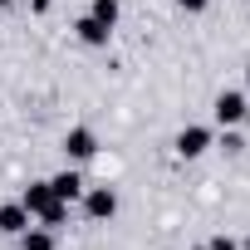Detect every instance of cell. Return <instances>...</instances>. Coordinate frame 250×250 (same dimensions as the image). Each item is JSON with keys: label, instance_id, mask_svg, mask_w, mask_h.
Returning a JSON list of instances; mask_svg holds the SVG:
<instances>
[{"label": "cell", "instance_id": "obj_1", "mask_svg": "<svg viewBox=\"0 0 250 250\" xmlns=\"http://www.w3.org/2000/svg\"><path fill=\"white\" fill-rule=\"evenodd\" d=\"M20 206H25L40 226H59V221L69 216V201H59L49 182H30V187H25V196H20Z\"/></svg>", "mask_w": 250, "mask_h": 250}, {"label": "cell", "instance_id": "obj_2", "mask_svg": "<svg viewBox=\"0 0 250 250\" xmlns=\"http://www.w3.org/2000/svg\"><path fill=\"white\" fill-rule=\"evenodd\" d=\"M245 93H235V88H226V93H216V103H211V113H216V123L221 128H230V123H245Z\"/></svg>", "mask_w": 250, "mask_h": 250}, {"label": "cell", "instance_id": "obj_3", "mask_svg": "<svg viewBox=\"0 0 250 250\" xmlns=\"http://www.w3.org/2000/svg\"><path fill=\"white\" fill-rule=\"evenodd\" d=\"M177 157H201L206 147H211V128H201V123H187V128L177 133Z\"/></svg>", "mask_w": 250, "mask_h": 250}, {"label": "cell", "instance_id": "obj_4", "mask_svg": "<svg viewBox=\"0 0 250 250\" xmlns=\"http://www.w3.org/2000/svg\"><path fill=\"white\" fill-rule=\"evenodd\" d=\"M64 152H69L74 162H88V157L98 152V138H93V128H69V133H64Z\"/></svg>", "mask_w": 250, "mask_h": 250}, {"label": "cell", "instance_id": "obj_5", "mask_svg": "<svg viewBox=\"0 0 250 250\" xmlns=\"http://www.w3.org/2000/svg\"><path fill=\"white\" fill-rule=\"evenodd\" d=\"M83 211H88L93 221H108V216L118 211V191H113V187H93V191L83 196Z\"/></svg>", "mask_w": 250, "mask_h": 250}, {"label": "cell", "instance_id": "obj_6", "mask_svg": "<svg viewBox=\"0 0 250 250\" xmlns=\"http://www.w3.org/2000/svg\"><path fill=\"white\" fill-rule=\"evenodd\" d=\"M25 226H35V216H30L20 201H5V206H0V230H5V235H20Z\"/></svg>", "mask_w": 250, "mask_h": 250}, {"label": "cell", "instance_id": "obj_7", "mask_svg": "<svg viewBox=\"0 0 250 250\" xmlns=\"http://www.w3.org/2000/svg\"><path fill=\"white\" fill-rule=\"evenodd\" d=\"M74 35H79L83 44H93V49H103V44L113 40V30H108V25H98L93 15H83V20H74Z\"/></svg>", "mask_w": 250, "mask_h": 250}, {"label": "cell", "instance_id": "obj_8", "mask_svg": "<svg viewBox=\"0 0 250 250\" xmlns=\"http://www.w3.org/2000/svg\"><path fill=\"white\" fill-rule=\"evenodd\" d=\"M49 187H54L59 201H79L83 196V177L79 172H59V177H49Z\"/></svg>", "mask_w": 250, "mask_h": 250}, {"label": "cell", "instance_id": "obj_9", "mask_svg": "<svg viewBox=\"0 0 250 250\" xmlns=\"http://www.w3.org/2000/svg\"><path fill=\"white\" fill-rule=\"evenodd\" d=\"M20 250H54V230H35V226H25V230H20Z\"/></svg>", "mask_w": 250, "mask_h": 250}, {"label": "cell", "instance_id": "obj_10", "mask_svg": "<svg viewBox=\"0 0 250 250\" xmlns=\"http://www.w3.org/2000/svg\"><path fill=\"white\" fill-rule=\"evenodd\" d=\"M88 15H93L98 25H108V30H113V25H118V15H123V5H118V0H93V10H88Z\"/></svg>", "mask_w": 250, "mask_h": 250}, {"label": "cell", "instance_id": "obj_11", "mask_svg": "<svg viewBox=\"0 0 250 250\" xmlns=\"http://www.w3.org/2000/svg\"><path fill=\"white\" fill-rule=\"evenodd\" d=\"M177 5H182V10H187V15H201V10H206V5H211V0H177Z\"/></svg>", "mask_w": 250, "mask_h": 250}, {"label": "cell", "instance_id": "obj_12", "mask_svg": "<svg viewBox=\"0 0 250 250\" xmlns=\"http://www.w3.org/2000/svg\"><path fill=\"white\" fill-rule=\"evenodd\" d=\"M206 250H235V240H230V235H211V245H206Z\"/></svg>", "mask_w": 250, "mask_h": 250}, {"label": "cell", "instance_id": "obj_13", "mask_svg": "<svg viewBox=\"0 0 250 250\" xmlns=\"http://www.w3.org/2000/svg\"><path fill=\"white\" fill-rule=\"evenodd\" d=\"M245 250H250V235H245Z\"/></svg>", "mask_w": 250, "mask_h": 250}, {"label": "cell", "instance_id": "obj_14", "mask_svg": "<svg viewBox=\"0 0 250 250\" xmlns=\"http://www.w3.org/2000/svg\"><path fill=\"white\" fill-rule=\"evenodd\" d=\"M245 123H250V108H245Z\"/></svg>", "mask_w": 250, "mask_h": 250}, {"label": "cell", "instance_id": "obj_15", "mask_svg": "<svg viewBox=\"0 0 250 250\" xmlns=\"http://www.w3.org/2000/svg\"><path fill=\"white\" fill-rule=\"evenodd\" d=\"M0 5H10V0H0Z\"/></svg>", "mask_w": 250, "mask_h": 250}, {"label": "cell", "instance_id": "obj_16", "mask_svg": "<svg viewBox=\"0 0 250 250\" xmlns=\"http://www.w3.org/2000/svg\"><path fill=\"white\" fill-rule=\"evenodd\" d=\"M245 79H250V69H245Z\"/></svg>", "mask_w": 250, "mask_h": 250}, {"label": "cell", "instance_id": "obj_17", "mask_svg": "<svg viewBox=\"0 0 250 250\" xmlns=\"http://www.w3.org/2000/svg\"><path fill=\"white\" fill-rule=\"evenodd\" d=\"M196 250H206V245H196Z\"/></svg>", "mask_w": 250, "mask_h": 250}]
</instances>
